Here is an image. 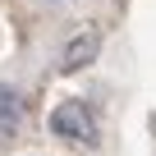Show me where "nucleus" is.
<instances>
[{"mask_svg": "<svg viewBox=\"0 0 156 156\" xmlns=\"http://www.w3.org/2000/svg\"><path fill=\"white\" fill-rule=\"evenodd\" d=\"M51 133L69 147H97L101 138V124H97V110L87 101H60L51 110Z\"/></svg>", "mask_w": 156, "mask_h": 156, "instance_id": "f257e3e1", "label": "nucleus"}, {"mask_svg": "<svg viewBox=\"0 0 156 156\" xmlns=\"http://www.w3.org/2000/svg\"><path fill=\"white\" fill-rule=\"evenodd\" d=\"M23 97H19V87H5L0 83V138H14L19 129H23Z\"/></svg>", "mask_w": 156, "mask_h": 156, "instance_id": "7ed1b4c3", "label": "nucleus"}, {"mask_svg": "<svg viewBox=\"0 0 156 156\" xmlns=\"http://www.w3.org/2000/svg\"><path fill=\"white\" fill-rule=\"evenodd\" d=\"M97 51H101V37H97L92 28L73 32V37H69V46H64V55H60V69H64V73H78V69H87V64L97 60Z\"/></svg>", "mask_w": 156, "mask_h": 156, "instance_id": "f03ea898", "label": "nucleus"}]
</instances>
